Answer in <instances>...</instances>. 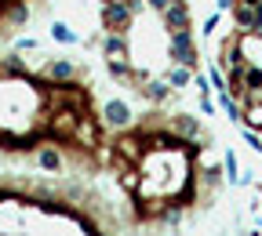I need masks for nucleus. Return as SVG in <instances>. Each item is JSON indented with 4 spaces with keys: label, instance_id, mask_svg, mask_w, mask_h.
<instances>
[{
    "label": "nucleus",
    "instance_id": "obj_2",
    "mask_svg": "<svg viewBox=\"0 0 262 236\" xmlns=\"http://www.w3.org/2000/svg\"><path fill=\"white\" fill-rule=\"evenodd\" d=\"M102 124L113 127V131H127L131 124H135V113H131V106L124 102V98H110V102L102 106Z\"/></svg>",
    "mask_w": 262,
    "mask_h": 236
},
{
    "label": "nucleus",
    "instance_id": "obj_4",
    "mask_svg": "<svg viewBox=\"0 0 262 236\" xmlns=\"http://www.w3.org/2000/svg\"><path fill=\"white\" fill-rule=\"evenodd\" d=\"M77 73H80V69H77L73 58H51V62L40 65V77H44L48 84H66V80H73Z\"/></svg>",
    "mask_w": 262,
    "mask_h": 236
},
{
    "label": "nucleus",
    "instance_id": "obj_9",
    "mask_svg": "<svg viewBox=\"0 0 262 236\" xmlns=\"http://www.w3.org/2000/svg\"><path fill=\"white\" fill-rule=\"evenodd\" d=\"M51 37H55L58 44H66V48H73V44H77V33L66 26V22H55V26H51Z\"/></svg>",
    "mask_w": 262,
    "mask_h": 236
},
{
    "label": "nucleus",
    "instance_id": "obj_8",
    "mask_svg": "<svg viewBox=\"0 0 262 236\" xmlns=\"http://www.w3.org/2000/svg\"><path fill=\"white\" fill-rule=\"evenodd\" d=\"M37 167H40V171H62V153L44 142V146L37 149Z\"/></svg>",
    "mask_w": 262,
    "mask_h": 236
},
{
    "label": "nucleus",
    "instance_id": "obj_1",
    "mask_svg": "<svg viewBox=\"0 0 262 236\" xmlns=\"http://www.w3.org/2000/svg\"><path fill=\"white\" fill-rule=\"evenodd\" d=\"M135 11L127 8V0H113V4H102V29L106 33H127L135 26Z\"/></svg>",
    "mask_w": 262,
    "mask_h": 236
},
{
    "label": "nucleus",
    "instance_id": "obj_3",
    "mask_svg": "<svg viewBox=\"0 0 262 236\" xmlns=\"http://www.w3.org/2000/svg\"><path fill=\"white\" fill-rule=\"evenodd\" d=\"M135 95H139V98H146L149 106H164L168 98H175V87L164 80V77H160V80H157V77H149V80H142V84L135 87Z\"/></svg>",
    "mask_w": 262,
    "mask_h": 236
},
{
    "label": "nucleus",
    "instance_id": "obj_5",
    "mask_svg": "<svg viewBox=\"0 0 262 236\" xmlns=\"http://www.w3.org/2000/svg\"><path fill=\"white\" fill-rule=\"evenodd\" d=\"M160 22H164V29H168V33H175V29H193V26H189V22H193L189 4H186V0H175L171 8L160 11Z\"/></svg>",
    "mask_w": 262,
    "mask_h": 236
},
{
    "label": "nucleus",
    "instance_id": "obj_10",
    "mask_svg": "<svg viewBox=\"0 0 262 236\" xmlns=\"http://www.w3.org/2000/svg\"><path fill=\"white\" fill-rule=\"evenodd\" d=\"M222 175L229 178V185L241 182V175H237V156H233V153H222Z\"/></svg>",
    "mask_w": 262,
    "mask_h": 236
},
{
    "label": "nucleus",
    "instance_id": "obj_7",
    "mask_svg": "<svg viewBox=\"0 0 262 236\" xmlns=\"http://www.w3.org/2000/svg\"><path fill=\"white\" fill-rule=\"evenodd\" d=\"M164 80H168V84L179 91V87H186V84L196 80V69H186V65H175V62H171L168 69H164Z\"/></svg>",
    "mask_w": 262,
    "mask_h": 236
},
{
    "label": "nucleus",
    "instance_id": "obj_6",
    "mask_svg": "<svg viewBox=\"0 0 262 236\" xmlns=\"http://www.w3.org/2000/svg\"><path fill=\"white\" fill-rule=\"evenodd\" d=\"M168 127L179 134V138H186V142H196V138H201V120H196V116H189V113H175L171 120H168Z\"/></svg>",
    "mask_w": 262,
    "mask_h": 236
}]
</instances>
